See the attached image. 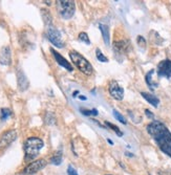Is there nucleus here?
<instances>
[{
	"mask_svg": "<svg viewBox=\"0 0 171 175\" xmlns=\"http://www.w3.org/2000/svg\"><path fill=\"white\" fill-rule=\"evenodd\" d=\"M148 133L165 154L171 157V133L166 126L159 121H153L147 126Z\"/></svg>",
	"mask_w": 171,
	"mask_h": 175,
	"instance_id": "nucleus-1",
	"label": "nucleus"
},
{
	"mask_svg": "<svg viewBox=\"0 0 171 175\" xmlns=\"http://www.w3.org/2000/svg\"><path fill=\"white\" fill-rule=\"evenodd\" d=\"M43 147V142L39 137L32 136L28 138L24 144V152H25V161H30L35 159L39 154L40 150Z\"/></svg>",
	"mask_w": 171,
	"mask_h": 175,
	"instance_id": "nucleus-2",
	"label": "nucleus"
},
{
	"mask_svg": "<svg viewBox=\"0 0 171 175\" xmlns=\"http://www.w3.org/2000/svg\"><path fill=\"white\" fill-rule=\"evenodd\" d=\"M70 60L72 61V63H74V64L78 67L79 70H81L84 74L90 76V74L93 72V65L90 64L81 54H79L78 51H70Z\"/></svg>",
	"mask_w": 171,
	"mask_h": 175,
	"instance_id": "nucleus-3",
	"label": "nucleus"
},
{
	"mask_svg": "<svg viewBox=\"0 0 171 175\" xmlns=\"http://www.w3.org/2000/svg\"><path fill=\"white\" fill-rule=\"evenodd\" d=\"M57 7H58L59 14L64 19L72 18L75 14V9H76L75 2L74 1H70V0H60V1H57Z\"/></svg>",
	"mask_w": 171,
	"mask_h": 175,
	"instance_id": "nucleus-4",
	"label": "nucleus"
},
{
	"mask_svg": "<svg viewBox=\"0 0 171 175\" xmlns=\"http://www.w3.org/2000/svg\"><path fill=\"white\" fill-rule=\"evenodd\" d=\"M47 38L49 40L56 46V47H58V48H61L64 46V43L62 41V38H61V34L57 28H55L53 25H49L47 26Z\"/></svg>",
	"mask_w": 171,
	"mask_h": 175,
	"instance_id": "nucleus-5",
	"label": "nucleus"
},
{
	"mask_svg": "<svg viewBox=\"0 0 171 175\" xmlns=\"http://www.w3.org/2000/svg\"><path fill=\"white\" fill-rule=\"evenodd\" d=\"M109 93L112 98H114L118 101H121L124 98V89L117 81H110L108 85Z\"/></svg>",
	"mask_w": 171,
	"mask_h": 175,
	"instance_id": "nucleus-6",
	"label": "nucleus"
},
{
	"mask_svg": "<svg viewBox=\"0 0 171 175\" xmlns=\"http://www.w3.org/2000/svg\"><path fill=\"white\" fill-rule=\"evenodd\" d=\"M46 166V161L45 159H37V161H33L23 170V174H34V173L38 172L41 169H43Z\"/></svg>",
	"mask_w": 171,
	"mask_h": 175,
	"instance_id": "nucleus-7",
	"label": "nucleus"
},
{
	"mask_svg": "<svg viewBox=\"0 0 171 175\" xmlns=\"http://www.w3.org/2000/svg\"><path fill=\"white\" fill-rule=\"evenodd\" d=\"M17 137V132L15 130H9L5 133L2 134V136L0 137V149L7 148L13 142L16 140Z\"/></svg>",
	"mask_w": 171,
	"mask_h": 175,
	"instance_id": "nucleus-8",
	"label": "nucleus"
},
{
	"mask_svg": "<svg viewBox=\"0 0 171 175\" xmlns=\"http://www.w3.org/2000/svg\"><path fill=\"white\" fill-rule=\"evenodd\" d=\"M157 74L159 77H165V78H170L171 77V61L170 60H163L157 65Z\"/></svg>",
	"mask_w": 171,
	"mask_h": 175,
	"instance_id": "nucleus-9",
	"label": "nucleus"
},
{
	"mask_svg": "<svg viewBox=\"0 0 171 175\" xmlns=\"http://www.w3.org/2000/svg\"><path fill=\"white\" fill-rule=\"evenodd\" d=\"M51 54H53L54 58L56 59V61L58 62L59 65H61L62 67H64L65 69H67V70H68V72H72V70H74L72 64H70V63L68 62V61H67L65 58H63L62 56H61L60 54L58 53V51H56L54 48H51Z\"/></svg>",
	"mask_w": 171,
	"mask_h": 175,
	"instance_id": "nucleus-10",
	"label": "nucleus"
},
{
	"mask_svg": "<svg viewBox=\"0 0 171 175\" xmlns=\"http://www.w3.org/2000/svg\"><path fill=\"white\" fill-rule=\"evenodd\" d=\"M129 48V42L126 40H121V41H117L113 44V51H116L117 54H126Z\"/></svg>",
	"mask_w": 171,
	"mask_h": 175,
	"instance_id": "nucleus-11",
	"label": "nucleus"
},
{
	"mask_svg": "<svg viewBox=\"0 0 171 175\" xmlns=\"http://www.w3.org/2000/svg\"><path fill=\"white\" fill-rule=\"evenodd\" d=\"M12 62L11 59V51L9 46H5L0 51V63L3 65H9Z\"/></svg>",
	"mask_w": 171,
	"mask_h": 175,
	"instance_id": "nucleus-12",
	"label": "nucleus"
},
{
	"mask_svg": "<svg viewBox=\"0 0 171 175\" xmlns=\"http://www.w3.org/2000/svg\"><path fill=\"white\" fill-rule=\"evenodd\" d=\"M142 97L144 98V99L146 100V101L148 102L149 104H151L153 107H155L157 108V106H159V100L157 99L155 95H151V93H148V92H142L141 93Z\"/></svg>",
	"mask_w": 171,
	"mask_h": 175,
	"instance_id": "nucleus-13",
	"label": "nucleus"
},
{
	"mask_svg": "<svg viewBox=\"0 0 171 175\" xmlns=\"http://www.w3.org/2000/svg\"><path fill=\"white\" fill-rule=\"evenodd\" d=\"M18 85L20 90H25L28 87V82L22 72H18Z\"/></svg>",
	"mask_w": 171,
	"mask_h": 175,
	"instance_id": "nucleus-14",
	"label": "nucleus"
},
{
	"mask_svg": "<svg viewBox=\"0 0 171 175\" xmlns=\"http://www.w3.org/2000/svg\"><path fill=\"white\" fill-rule=\"evenodd\" d=\"M99 27H100V30H101L102 35H103V40H104L105 44L106 45H109V30H108V26L105 25V24H101L100 23L99 24Z\"/></svg>",
	"mask_w": 171,
	"mask_h": 175,
	"instance_id": "nucleus-15",
	"label": "nucleus"
},
{
	"mask_svg": "<svg viewBox=\"0 0 171 175\" xmlns=\"http://www.w3.org/2000/svg\"><path fill=\"white\" fill-rule=\"evenodd\" d=\"M153 74H154V70H153V69H151L150 72L146 74V83L148 84V86H149L151 89H154L155 87H157V83L153 82V80H152Z\"/></svg>",
	"mask_w": 171,
	"mask_h": 175,
	"instance_id": "nucleus-16",
	"label": "nucleus"
},
{
	"mask_svg": "<svg viewBox=\"0 0 171 175\" xmlns=\"http://www.w3.org/2000/svg\"><path fill=\"white\" fill-rule=\"evenodd\" d=\"M51 161V164L56 165V166H59V165L61 164V161H62V153H61V151L56 153Z\"/></svg>",
	"mask_w": 171,
	"mask_h": 175,
	"instance_id": "nucleus-17",
	"label": "nucleus"
},
{
	"mask_svg": "<svg viewBox=\"0 0 171 175\" xmlns=\"http://www.w3.org/2000/svg\"><path fill=\"white\" fill-rule=\"evenodd\" d=\"M96 57H97L98 60H99L100 62H102V63H107V62H108V58H106L104 55H103V53H102L100 48L96 49Z\"/></svg>",
	"mask_w": 171,
	"mask_h": 175,
	"instance_id": "nucleus-18",
	"label": "nucleus"
},
{
	"mask_svg": "<svg viewBox=\"0 0 171 175\" xmlns=\"http://www.w3.org/2000/svg\"><path fill=\"white\" fill-rule=\"evenodd\" d=\"M105 125H106V126H108L109 128H111V129H112L113 131L116 132V133L118 134L119 136H122V135H123V132L121 131L120 129H119V127H118V126H116V125L111 124V123H109V122H105Z\"/></svg>",
	"mask_w": 171,
	"mask_h": 175,
	"instance_id": "nucleus-19",
	"label": "nucleus"
},
{
	"mask_svg": "<svg viewBox=\"0 0 171 175\" xmlns=\"http://www.w3.org/2000/svg\"><path fill=\"white\" fill-rule=\"evenodd\" d=\"M79 40L84 42V43L87 44V45H90V40L86 33H80V34H79Z\"/></svg>",
	"mask_w": 171,
	"mask_h": 175,
	"instance_id": "nucleus-20",
	"label": "nucleus"
},
{
	"mask_svg": "<svg viewBox=\"0 0 171 175\" xmlns=\"http://www.w3.org/2000/svg\"><path fill=\"white\" fill-rule=\"evenodd\" d=\"M112 112H113V116H114V118H116L117 120L119 121V122H121L122 124H126V123H127V122H126V120H125V118L123 116L122 114H121L120 112H119V111H117V110H114V109H113Z\"/></svg>",
	"mask_w": 171,
	"mask_h": 175,
	"instance_id": "nucleus-21",
	"label": "nucleus"
},
{
	"mask_svg": "<svg viewBox=\"0 0 171 175\" xmlns=\"http://www.w3.org/2000/svg\"><path fill=\"white\" fill-rule=\"evenodd\" d=\"M80 111L82 112V114L84 115H98V110L97 109H91V110H87V109H84V108H81L80 109Z\"/></svg>",
	"mask_w": 171,
	"mask_h": 175,
	"instance_id": "nucleus-22",
	"label": "nucleus"
},
{
	"mask_svg": "<svg viewBox=\"0 0 171 175\" xmlns=\"http://www.w3.org/2000/svg\"><path fill=\"white\" fill-rule=\"evenodd\" d=\"M12 114V112H11V110L7 108H2L1 109V120L4 121L7 120V118H9V115Z\"/></svg>",
	"mask_w": 171,
	"mask_h": 175,
	"instance_id": "nucleus-23",
	"label": "nucleus"
},
{
	"mask_svg": "<svg viewBox=\"0 0 171 175\" xmlns=\"http://www.w3.org/2000/svg\"><path fill=\"white\" fill-rule=\"evenodd\" d=\"M136 41H138V44L141 46L142 48H145L146 47V40L144 39V37H142V36H138Z\"/></svg>",
	"mask_w": 171,
	"mask_h": 175,
	"instance_id": "nucleus-24",
	"label": "nucleus"
},
{
	"mask_svg": "<svg viewBox=\"0 0 171 175\" xmlns=\"http://www.w3.org/2000/svg\"><path fill=\"white\" fill-rule=\"evenodd\" d=\"M67 174L68 175H78V173H77L76 169L72 168V166H68V168H67Z\"/></svg>",
	"mask_w": 171,
	"mask_h": 175,
	"instance_id": "nucleus-25",
	"label": "nucleus"
},
{
	"mask_svg": "<svg viewBox=\"0 0 171 175\" xmlns=\"http://www.w3.org/2000/svg\"><path fill=\"white\" fill-rule=\"evenodd\" d=\"M145 113H146V115H147L149 119H153V114L150 112V111L148 110V109H146V110H145Z\"/></svg>",
	"mask_w": 171,
	"mask_h": 175,
	"instance_id": "nucleus-26",
	"label": "nucleus"
},
{
	"mask_svg": "<svg viewBox=\"0 0 171 175\" xmlns=\"http://www.w3.org/2000/svg\"><path fill=\"white\" fill-rule=\"evenodd\" d=\"M159 175H171V173H166V172H163V171H159Z\"/></svg>",
	"mask_w": 171,
	"mask_h": 175,
	"instance_id": "nucleus-27",
	"label": "nucleus"
},
{
	"mask_svg": "<svg viewBox=\"0 0 171 175\" xmlns=\"http://www.w3.org/2000/svg\"><path fill=\"white\" fill-rule=\"evenodd\" d=\"M79 99H80V100H84V101H85L86 98H85V97H83V95H80V97H79Z\"/></svg>",
	"mask_w": 171,
	"mask_h": 175,
	"instance_id": "nucleus-28",
	"label": "nucleus"
},
{
	"mask_svg": "<svg viewBox=\"0 0 171 175\" xmlns=\"http://www.w3.org/2000/svg\"><path fill=\"white\" fill-rule=\"evenodd\" d=\"M77 95H78V91H75V92H74V97H76Z\"/></svg>",
	"mask_w": 171,
	"mask_h": 175,
	"instance_id": "nucleus-29",
	"label": "nucleus"
}]
</instances>
